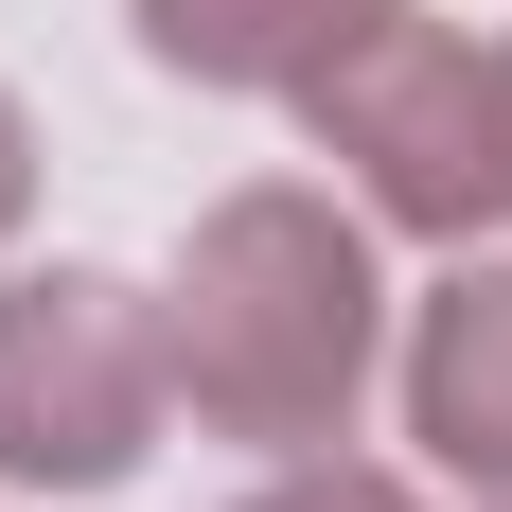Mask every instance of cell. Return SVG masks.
<instances>
[{
    "mask_svg": "<svg viewBox=\"0 0 512 512\" xmlns=\"http://www.w3.org/2000/svg\"><path fill=\"white\" fill-rule=\"evenodd\" d=\"M159 407H177V336H159L142 283H106V265L0 283V477H18V495H106V477H142Z\"/></svg>",
    "mask_w": 512,
    "mask_h": 512,
    "instance_id": "7a4b0ae2",
    "label": "cell"
},
{
    "mask_svg": "<svg viewBox=\"0 0 512 512\" xmlns=\"http://www.w3.org/2000/svg\"><path fill=\"white\" fill-rule=\"evenodd\" d=\"M159 336H177V407L212 442H265V460H318L371 389V336H389V283H371V230L301 177H248V195L195 212V248L159 283Z\"/></svg>",
    "mask_w": 512,
    "mask_h": 512,
    "instance_id": "6da1fadb",
    "label": "cell"
},
{
    "mask_svg": "<svg viewBox=\"0 0 512 512\" xmlns=\"http://www.w3.org/2000/svg\"><path fill=\"white\" fill-rule=\"evenodd\" d=\"M318 159L354 177L371 230H424V248H477L512 212V124H495V53L442 36V18H389L354 71H318L301 89Z\"/></svg>",
    "mask_w": 512,
    "mask_h": 512,
    "instance_id": "3957f363",
    "label": "cell"
},
{
    "mask_svg": "<svg viewBox=\"0 0 512 512\" xmlns=\"http://www.w3.org/2000/svg\"><path fill=\"white\" fill-rule=\"evenodd\" d=\"M248 512H424V495H407V477H354V460H283Z\"/></svg>",
    "mask_w": 512,
    "mask_h": 512,
    "instance_id": "8992f818",
    "label": "cell"
},
{
    "mask_svg": "<svg viewBox=\"0 0 512 512\" xmlns=\"http://www.w3.org/2000/svg\"><path fill=\"white\" fill-rule=\"evenodd\" d=\"M407 442L477 495H512V265H460L407 336Z\"/></svg>",
    "mask_w": 512,
    "mask_h": 512,
    "instance_id": "5b68a950",
    "label": "cell"
},
{
    "mask_svg": "<svg viewBox=\"0 0 512 512\" xmlns=\"http://www.w3.org/2000/svg\"><path fill=\"white\" fill-rule=\"evenodd\" d=\"M36 212V124H18V89H0V230Z\"/></svg>",
    "mask_w": 512,
    "mask_h": 512,
    "instance_id": "52a82bcc",
    "label": "cell"
},
{
    "mask_svg": "<svg viewBox=\"0 0 512 512\" xmlns=\"http://www.w3.org/2000/svg\"><path fill=\"white\" fill-rule=\"evenodd\" d=\"M142 18V53L177 71V89H265V106H301L318 71H354L407 0H124Z\"/></svg>",
    "mask_w": 512,
    "mask_h": 512,
    "instance_id": "277c9868",
    "label": "cell"
},
{
    "mask_svg": "<svg viewBox=\"0 0 512 512\" xmlns=\"http://www.w3.org/2000/svg\"><path fill=\"white\" fill-rule=\"evenodd\" d=\"M495 124H512V36H495Z\"/></svg>",
    "mask_w": 512,
    "mask_h": 512,
    "instance_id": "ba28073f",
    "label": "cell"
}]
</instances>
